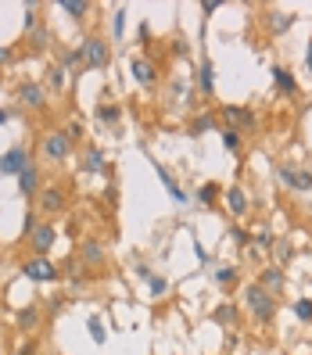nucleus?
Masks as SVG:
<instances>
[{"label": "nucleus", "instance_id": "obj_1", "mask_svg": "<svg viewBox=\"0 0 312 355\" xmlns=\"http://www.w3.org/2000/svg\"><path fill=\"white\" fill-rule=\"evenodd\" d=\"M241 302H244V312L252 316L259 327H269L277 320V309H280V302L269 295V291H262L259 284H248L244 287V295H241Z\"/></svg>", "mask_w": 312, "mask_h": 355}, {"label": "nucleus", "instance_id": "obj_2", "mask_svg": "<svg viewBox=\"0 0 312 355\" xmlns=\"http://www.w3.org/2000/svg\"><path fill=\"white\" fill-rule=\"evenodd\" d=\"M79 54H83V69H90V72H101V69L112 65V44L101 33H87V36H83Z\"/></svg>", "mask_w": 312, "mask_h": 355}, {"label": "nucleus", "instance_id": "obj_3", "mask_svg": "<svg viewBox=\"0 0 312 355\" xmlns=\"http://www.w3.org/2000/svg\"><path fill=\"white\" fill-rule=\"evenodd\" d=\"M219 119L226 122V130H237L241 137H248V133L259 130L255 108H244V104H223V108H219Z\"/></svg>", "mask_w": 312, "mask_h": 355}, {"label": "nucleus", "instance_id": "obj_4", "mask_svg": "<svg viewBox=\"0 0 312 355\" xmlns=\"http://www.w3.org/2000/svg\"><path fill=\"white\" fill-rule=\"evenodd\" d=\"M40 158H44L47 165L69 162V158H72V144H69V137L61 133V130H47L44 137H40Z\"/></svg>", "mask_w": 312, "mask_h": 355}, {"label": "nucleus", "instance_id": "obj_5", "mask_svg": "<svg viewBox=\"0 0 312 355\" xmlns=\"http://www.w3.org/2000/svg\"><path fill=\"white\" fill-rule=\"evenodd\" d=\"M22 273H26V280H33V284H58V280H61V269H58V262H54L51 255H29V259L22 262Z\"/></svg>", "mask_w": 312, "mask_h": 355}, {"label": "nucleus", "instance_id": "obj_6", "mask_svg": "<svg viewBox=\"0 0 312 355\" xmlns=\"http://www.w3.org/2000/svg\"><path fill=\"white\" fill-rule=\"evenodd\" d=\"M69 208V194L61 183H51L36 194V216H61Z\"/></svg>", "mask_w": 312, "mask_h": 355}, {"label": "nucleus", "instance_id": "obj_7", "mask_svg": "<svg viewBox=\"0 0 312 355\" xmlns=\"http://www.w3.org/2000/svg\"><path fill=\"white\" fill-rule=\"evenodd\" d=\"M26 244L33 248V255H51L54 244H58V226H54V219H40L36 230L26 237Z\"/></svg>", "mask_w": 312, "mask_h": 355}, {"label": "nucleus", "instance_id": "obj_8", "mask_svg": "<svg viewBox=\"0 0 312 355\" xmlns=\"http://www.w3.org/2000/svg\"><path fill=\"white\" fill-rule=\"evenodd\" d=\"M277 180L287 187V191H298V194L312 191V173H309V169H302V165H291V162L277 165Z\"/></svg>", "mask_w": 312, "mask_h": 355}, {"label": "nucleus", "instance_id": "obj_9", "mask_svg": "<svg viewBox=\"0 0 312 355\" xmlns=\"http://www.w3.org/2000/svg\"><path fill=\"white\" fill-rule=\"evenodd\" d=\"M18 104H22L26 112H47V90L40 87V83H33V79H26V83H18Z\"/></svg>", "mask_w": 312, "mask_h": 355}, {"label": "nucleus", "instance_id": "obj_10", "mask_svg": "<svg viewBox=\"0 0 312 355\" xmlns=\"http://www.w3.org/2000/svg\"><path fill=\"white\" fill-rule=\"evenodd\" d=\"M255 284H259L262 291H269L273 298H284V291H287V273H284L280 266L269 262V266H262L259 273H255Z\"/></svg>", "mask_w": 312, "mask_h": 355}, {"label": "nucleus", "instance_id": "obj_11", "mask_svg": "<svg viewBox=\"0 0 312 355\" xmlns=\"http://www.w3.org/2000/svg\"><path fill=\"white\" fill-rule=\"evenodd\" d=\"M26 165H33V155L22 148V144H15V148H8L4 155H0V176H22Z\"/></svg>", "mask_w": 312, "mask_h": 355}, {"label": "nucleus", "instance_id": "obj_12", "mask_svg": "<svg viewBox=\"0 0 312 355\" xmlns=\"http://www.w3.org/2000/svg\"><path fill=\"white\" fill-rule=\"evenodd\" d=\"M130 76H133V83L140 90H155L158 87V65L151 58H133L130 61Z\"/></svg>", "mask_w": 312, "mask_h": 355}, {"label": "nucleus", "instance_id": "obj_13", "mask_svg": "<svg viewBox=\"0 0 312 355\" xmlns=\"http://www.w3.org/2000/svg\"><path fill=\"white\" fill-rule=\"evenodd\" d=\"M44 187H47V183H44V169H40L36 162H33V165H26V169H22V176H18V194L36 201V194L44 191Z\"/></svg>", "mask_w": 312, "mask_h": 355}, {"label": "nucleus", "instance_id": "obj_14", "mask_svg": "<svg viewBox=\"0 0 312 355\" xmlns=\"http://www.w3.org/2000/svg\"><path fill=\"white\" fill-rule=\"evenodd\" d=\"M212 323L223 330H241V305L237 302H219L212 309Z\"/></svg>", "mask_w": 312, "mask_h": 355}, {"label": "nucleus", "instance_id": "obj_15", "mask_svg": "<svg viewBox=\"0 0 312 355\" xmlns=\"http://www.w3.org/2000/svg\"><path fill=\"white\" fill-rule=\"evenodd\" d=\"M262 22H266V29H269V36H284L291 26L298 22V15H291V11H280V8H269L266 15H262Z\"/></svg>", "mask_w": 312, "mask_h": 355}, {"label": "nucleus", "instance_id": "obj_16", "mask_svg": "<svg viewBox=\"0 0 312 355\" xmlns=\"http://www.w3.org/2000/svg\"><path fill=\"white\" fill-rule=\"evenodd\" d=\"M151 165H155V176H158V180H162V187H165V194H169L176 205H187V201H191V194H187L183 187L176 183V176H173L169 169H165L162 162H151Z\"/></svg>", "mask_w": 312, "mask_h": 355}, {"label": "nucleus", "instance_id": "obj_17", "mask_svg": "<svg viewBox=\"0 0 312 355\" xmlns=\"http://www.w3.org/2000/svg\"><path fill=\"white\" fill-rule=\"evenodd\" d=\"M198 94L205 101H212L216 97V65H212V58H201V65H198Z\"/></svg>", "mask_w": 312, "mask_h": 355}, {"label": "nucleus", "instance_id": "obj_18", "mask_svg": "<svg viewBox=\"0 0 312 355\" xmlns=\"http://www.w3.org/2000/svg\"><path fill=\"white\" fill-rule=\"evenodd\" d=\"M83 173L87 176L108 173V158H104V151L97 148V144H87V148H83Z\"/></svg>", "mask_w": 312, "mask_h": 355}, {"label": "nucleus", "instance_id": "obj_19", "mask_svg": "<svg viewBox=\"0 0 312 355\" xmlns=\"http://www.w3.org/2000/svg\"><path fill=\"white\" fill-rule=\"evenodd\" d=\"M212 130H219V112H198L191 122H187V133L191 137H205Z\"/></svg>", "mask_w": 312, "mask_h": 355}, {"label": "nucleus", "instance_id": "obj_20", "mask_svg": "<svg viewBox=\"0 0 312 355\" xmlns=\"http://www.w3.org/2000/svg\"><path fill=\"white\" fill-rule=\"evenodd\" d=\"M223 194H226V208H230V216H234V219L248 216V208H252V201H248V194L241 191L237 183H234V187H223Z\"/></svg>", "mask_w": 312, "mask_h": 355}, {"label": "nucleus", "instance_id": "obj_21", "mask_svg": "<svg viewBox=\"0 0 312 355\" xmlns=\"http://www.w3.org/2000/svg\"><path fill=\"white\" fill-rule=\"evenodd\" d=\"M212 284H216L219 291H234V287L241 284V266H234V262L219 266L216 273H212Z\"/></svg>", "mask_w": 312, "mask_h": 355}, {"label": "nucleus", "instance_id": "obj_22", "mask_svg": "<svg viewBox=\"0 0 312 355\" xmlns=\"http://www.w3.org/2000/svg\"><path fill=\"white\" fill-rule=\"evenodd\" d=\"M79 262L101 269V266H104V244L94 241V237H90V241H83V244H79Z\"/></svg>", "mask_w": 312, "mask_h": 355}, {"label": "nucleus", "instance_id": "obj_23", "mask_svg": "<svg viewBox=\"0 0 312 355\" xmlns=\"http://www.w3.org/2000/svg\"><path fill=\"white\" fill-rule=\"evenodd\" d=\"M94 119L101 122L104 130L119 126V119H122V104H115V101H101V104H97V112H94Z\"/></svg>", "mask_w": 312, "mask_h": 355}, {"label": "nucleus", "instance_id": "obj_24", "mask_svg": "<svg viewBox=\"0 0 312 355\" xmlns=\"http://www.w3.org/2000/svg\"><path fill=\"white\" fill-rule=\"evenodd\" d=\"M269 72H273V83H277V90H280V94H287V97H295V94H298V79H295V72H291L287 65H273Z\"/></svg>", "mask_w": 312, "mask_h": 355}, {"label": "nucleus", "instance_id": "obj_25", "mask_svg": "<svg viewBox=\"0 0 312 355\" xmlns=\"http://www.w3.org/2000/svg\"><path fill=\"white\" fill-rule=\"evenodd\" d=\"M36 327H40V309H36V305H26V309H18V312H15V330L33 334Z\"/></svg>", "mask_w": 312, "mask_h": 355}, {"label": "nucleus", "instance_id": "obj_26", "mask_svg": "<svg viewBox=\"0 0 312 355\" xmlns=\"http://www.w3.org/2000/svg\"><path fill=\"white\" fill-rule=\"evenodd\" d=\"M269 252H273V266H280V269H284V266H287L291 259H295V244H291L287 237H277V241H273V248H269Z\"/></svg>", "mask_w": 312, "mask_h": 355}, {"label": "nucleus", "instance_id": "obj_27", "mask_svg": "<svg viewBox=\"0 0 312 355\" xmlns=\"http://www.w3.org/2000/svg\"><path fill=\"white\" fill-rule=\"evenodd\" d=\"M58 8L65 11L72 22H83V18L90 15V0H58Z\"/></svg>", "mask_w": 312, "mask_h": 355}, {"label": "nucleus", "instance_id": "obj_28", "mask_svg": "<svg viewBox=\"0 0 312 355\" xmlns=\"http://www.w3.org/2000/svg\"><path fill=\"white\" fill-rule=\"evenodd\" d=\"M219 194H223V187H219V183H201V187H198V194H194V201L205 205V208H212V205L219 201Z\"/></svg>", "mask_w": 312, "mask_h": 355}, {"label": "nucleus", "instance_id": "obj_29", "mask_svg": "<svg viewBox=\"0 0 312 355\" xmlns=\"http://www.w3.org/2000/svg\"><path fill=\"white\" fill-rule=\"evenodd\" d=\"M291 312H295V320H298V323L312 327V298H309V295H302V298L291 302Z\"/></svg>", "mask_w": 312, "mask_h": 355}, {"label": "nucleus", "instance_id": "obj_30", "mask_svg": "<svg viewBox=\"0 0 312 355\" xmlns=\"http://www.w3.org/2000/svg\"><path fill=\"white\" fill-rule=\"evenodd\" d=\"M26 40H29V51H33V54H40V51H47V47H51V40H54V36H51V29H47V26H40V29H36V33H29Z\"/></svg>", "mask_w": 312, "mask_h": 355}, {"label": "nucleus", "instance_id": "obj_31", "mask_svg": "<svg viewBox=\"0 0 312 355\" xmlns=\"http://www.w3.org/2000/svg\"><path fill=\"white\" fill-rule=\"evenodd\" d=\"M65 79H69L65 65H51V69H47V87H51L54 94H61V90H65Z\"/></svg>", "mask_w": 312, "mask_h": 355}, {"label": "nucleus", "instance_id": "obj_32", "mask_svg": "<svg viewBox=\"0 0 312 355\" xmlns=\"http://www.w3.org/2000/svg\"><path fill=\"white\" fill-rule=\"evenodd\" d=\"M122 36H126V8H115L112 11V40L119 44Z\"/></svg>", "mask_w": 312, "mask_h": 355}, {"label": "nucleus", "instance_id": "obj_33", "mask_svg": "<svg viewBox=\"0 0 312 355\" xmlns=\"http://www.w3.org/2000/svg\"><path fill=\"white\" fill-rule=\"evenodd\" d=\"M22 11H26L22 29H26V36H29V33H36V29H40V15H36V11H40V4H26Z\"/></svg>", "mask_w": 312, "mask_h": 355}, {"label": "nucleus", "instance_id": "obj_34", "mask_svg": "<svg viewBox=\"0 0 312 355\" xmlns=\"http://www.w3.org/2000/svg\"><path fill=\"white\" fill-rule=\"evenodd\" d=\"M273 241H277V237L269 234V226H255V230H252V244H255V248H273Z\"/></svg>", "mask_w": 312, "mask_h": 355}, {"label": "nucleus", "instance_id": "obj_35", "mask_svg": "<svg viewBox=\"0 0 312 355\" xmlns=\"http://www.w3.org/2000/svg\"><path fill=\"white\" fill-rule=\"evenodd\" d=\"M219 137H223V148H226V151H241L244 137H241L237 130H219Z\"/></svg>", "mask_w": 312, "mask_h": 355}, {"label": "nucleus", "instance_id": "obj_36", "mask_svg": "<svg viewBox=\"0 0 312 355\" xmlns=\"http://www.w3.org/2000/svg\"><path fill=\"white\" fill-rule=\"evenodd\" d=\"M87 327H90V341H94V345H104V341H108V330H104V323H101L97 316H90Z\"/></svg>", "mask_w": 312, "mask_h": 355}, {"label": "nucleus", "instance_id": "obj_37", "mask_svg": "<svg viewBox=\"0 0 312 355\" xmlns=\"http://www.w3.org/2000/svg\"><path fill=\"white\" fill-rule=\"evenodd\" d=\"M226 234H230V241H234L237 248H248V244H252V234H248L244 226H237V223H234L230 230H226Z\"/></svg>", "mask_w": 312, "mask_h": 355}, {"label": "nucleus", "instance_id": "obj_38", "mask_svg": "<svg viewBox=\"0 0 312 355\" xmlns=\"http://www.w3.org/2000/svg\"><path fill=\"white\" fill-rule=\"evenodd\" d=\"M61 133L69 137V144H79V140H83V122H76V119L65 122V126H61Z\"/></svg>", "mask_w": 312, "mask_h": 355}, {"label": "nucleus", "instance_id": "obj_39", "mask_svg": "<svg viewBox=\"0 0 312 355\" xmlns=\"http://www.w3.org/2000/svg\"><path fill=\"white\" fill-rule=\"evenodd\" d=\"M148 291H151L155 298H162L165 291H169V280H165V277H158V273H155V277H151V284H148Z\"/></svg>", "mask_w": 312, "mask_h": 355}, {"label": "nucleus", "instance_id": "obj_40", "mask_svg": "<svg viewBox=\"0 0 312 355\" xmlns=\"http://www.w3.org/2000/svg\"><path fill=\"white\" fill-rule=\"evenodd\" d=\"M61 65H65V72H69V69H76V65H83L79 47H76V51H69V54H61Z\"/></svg>", "mask_w": 312, "mask_h": 355}, {"label": "nucleus", "instance_id": "obj_41", "mask_svg": "<svg viewBox=\"0 0 312 355\" xmlns=\"http://www.w3.org/2000/svg\"><path fill=\"white\" fill-rule=\"evenodd\" d=\"M219 8H223V0H201V18L208 22V18H212Z\"/></svg>", "mask_w": 312, "mask_h": 355}, {"label": "nucleus", "instance_id": "obj_42", "mask_svg": "<svg viewBox=\"0 0 312 355\" xmlns=\"http://www.w3.org/2000/svg\"><path fill=\"white\" fill-rule=\"evenodd\" d=\"M36 223H40V219H36V212H26V223H22V241H26V237L33 234V230H36Z\"/></svg>", "mask_w": 312, "mask_h": 355}, {"label": "nucleus", "instance_id": "obj_43", "mask_svg": "<svg viewBox=\"0 0 312 355\" xmlns=\"http://www.w3.org/2000/svg\"><path fill=\"white\" fill-rule=\"evenodd\" d=\"M137 277H140L144 284H151V277H155V269H151V266H144V262H140V266H137Z\"/></svg>", "mask_w": 312, "mask_h": 355}, {"label": "nucleus", "instance_id": "obj_44", "mask_svg": "<svg viewBox=\"0 0 312 355\" xmlns=\"http://www.w3.org/2000/svg\"><path fill=\"white\" fill-rule=\"evenodd\" d=\"M11 61H15V51H11V47H0V69L11 65Z\"/></svg>", "mask_w": 312, "mask_h": 355}, {"label": "nucleus", "instance_id": "obj_45", "mask_svg": "<svg viewBox=\"0 0 312 355\" xmlns=\"http://www.w3.org/2000/svg\"><path fill=\"white\" fill-rule=\"evenodd\" d=\"M15 355H36V341H22Z\"/></svg>", "mask_w": 312, "mask_h": 355}, {"label": "nucleus", "instance_id": "obj_46", "mask_svg": "<svg viewBox=\"0 0 312 355\" xmlns=\"http://www.w3.org/2000/svg\"><path fill=\"white\" fill-rule=\"evenodd\" d=\"M305 72L312 76V40H309V44H305Z\"/></svg>", "mask_w": 312, "mask_h": 355}, {"label": "nucleus", "instance_id": "obj_47", "mask_svg": "<svg viewBox=\"0 0 312 355\" xmlns=\"http://www.w3.org/2000/svg\"><path fill=\"white\" fill-rule=\"evenodd\" d=\"M194 255H198V262H201V266H208V252H205L201 244H194Z\"/></svg>", "mask_w": 312, "mask_h": 355}, {"label": "nucleus", "instance_id": "obj_48", "mask_svg": "<svg viewBox=\"0 0 312 355\" xmlns=\"http://www.w3.org/2000/svg\"><path fill=\"white\" fill-rule=\"evenodd\" d=\"M11 115H15L11 108H0V126H8V122H11Z\"/></svg>", "mask_w": 312, "mask_h": 355}, {"label": "nucleus", "instance_id": "obj_49", "mask_svg": "<svg viewBox=\"0 0 312 355\" xmlns=\"http://www.w3.org/2000/svg\"><path fill=\"white\" fill-rule=\"evenodd\" d=\"M61 302H65V298H47V309H51V312H58V309H61Z\"/></svg>", "mask_w": 312, "mask_h": 355}, {"label": "nucleus", "instance_id": "obj_50", "mask_svg": "<svg viewBox=\"0 0 312 355\" xmlns=\"http://www.w3.org/2000/svg\"><path fill=\"white\" fill-rule=\"evenodd\" d=\"M0 355H4V345H0Z\"/></svg>", "mask_w": 312, "mask_h": 355}, {"label": "nucleus", "instance_id": "obj_51", "mask_svg": "<svg viewBox=\"0 0 312 355\" xmlns=\"http://www.w3.org/2000/svg\"><path fill=\"white\" fill-rule=\"evenodd\" d=\"M0 79H4V76H0Z\"/></svg>", "mask_w": 312, "mask_h": 355}]
</instances>
